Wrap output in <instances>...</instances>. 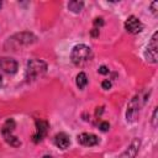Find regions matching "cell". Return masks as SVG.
Returning <instances> with one entry per match:
<instances>
[{
  "label": "cell",
  "instance_id": "cell-9",
  "mask_svg": "<svg viewBox=\"0 0 158 158\" xmlns=\"http://www.w3.org/2000/svg\"><path fill=\"white\" fill-rule=\"evenodd\" d=\"M48 131V122L43 120H37L36 121V133L33 136V141L37 143L43 139V137L47 135Z\"/></svg>",
  "mask_w": 158,
  "mask_h": 158
},
{
  "label": "cell",
  "instance_id": "cell-17",
  "mask_svg": "<svg viewBox=\"0 0 158 158\" xmlns=\"http://www.w3.org/2000/svg\"><path fill=\"white\" fill-rule=\"evenodd\" d=\"M157 114H158V110L156 107L154 111H153V115H152V125H153V127L157 126Z\"/></svg>",
  "mask_w": 158,
  "mask_h": 158
},
{
  "label": "cell",
  "instance_id": "cell-2",
  "mask_svg": "<svg viewBox=\"0 0 158 158\" xmlns=\"http://www.w3.org/2000/svg\"><path fill=\"white\" fill-rule=\"evenodd\" d=\"M47 72V64L41 59H31L26 65V79L27 81H35L43 77Z\"/></svg>",
  "mask_w": 158,
  "mask_h": 158
},
{
  "label": "cell",
  "instance_id": "cell-8",
  "mask_svg": "<svg viewBox=\"0 0 158 158\" xmlns=\"http://www.w3.org/2000/svg\"><path fill=\"white\" fill-rule=\"evenodd\" d=\"M125 28L130 32V33H139L143 30V25L139 21L138 17L136 16H130L126 21H125Z\"/></svg>",
  "mask_w": 158,
  "mask_h": 158
},
{
  "label": "cell",
  "instance_id": "cell-19",
  "mask_svg": "<svg viewBox=\"0 0 158 158\" xmlns=\"http://www.w3.org/2000/svg\"><path fill=\"white\" fill-rule=\"evenodd\" d=\"M94 25H95V26H102V25H104V20H102L101 17H96V19L94 20Z\"/></svg>",
  "mask_w": 158,
  "mask_h": 158
},
{
  "label": "cell",
  "instance_id": "cell-20",
  "mask_svg": "<svg viewBox=\"0 0 158 158\" xmlns=\"http://www.w3.org/2000/svg\"><path fill=\"white\" fill-rule=\"evenodd\" d=\"M157 6H158V1H153V2L151 4V9H152L151 11H152L153 14H156V12H157V10H156V7H157Z\"/></svg>",
  "mask_w": 158,
  "mask_h": 158
},
{
  "label": "cell",
  "instance_id": "cell-23",
  "mask_svg": "<svg viewBox=\"0 0 158 158\" xmlns=\"http://www.w3.org/2000/svg\"><path fill=\"white\" fill-rule=\"evenodd\" d=\"M0 85H1V75H0Z\"/></svg>",
  "mask_w": 158,
  "mask_h": 158
},
{
  "label": "cell",
  "instance_id": "cell-14",
  "mask_svg": "<svg viewBox=\"0 0 158 158\" xmlns=\"http://www.w3.org/2000/svg\"><path fill=\"white\" fill-rule=\"evenodd\" d=\"M86 84H88V77H86L85 73L80 72V73L77 75V86H78L79 89H84V88L86 86Z\"/></svg>",
  "mask_w": 158,
  "mask_h": 158
},
{
  "label": "cell",
  "instance_id": "cell-10",
  "mask_svg": "<svg viewBox=\"0 0 158 158\" xmlns=\"http://www.w3.org/2000/svg\"><path fill=\"white\" fill-rule=\"evenodd\" d=\"M78 142L83 146L91 147L99 143V138L96 135H93V133H81L78 136Z\"/></svg>",
  "mask_w": 158,
  "mask_h": 158
},
{
  "label": "cell",
  "instance_id": "cell-24",
  "mask_svg": "<svg viewBox=\"0 0 158 158\" xmlns=\"http://www.w3.org/2000/svg\"><path fill=\"white\" fill-rule=\"evenodd\" d=\"M0 7H1V1H0Z\"/></svg>",
  "mask_w": 158,
  "mask_h": 158
},
{
  "label": "cell",
  "instance_id": "cell-18",
  "mask_svg": "<svg viewBox=\"0 0 158 158\" xmlns=\"http://www.w3.org/2000/svg\"><path fill=\"white\" fill-rule=\"evenodd\" d=\"M98 72L100 73V74H109V68L107 67H105V65H102V67H100L99 69H98Z\"/></svg>",
  "mask_w": 158,
  "mask_h": 158
},
{
  "label": "cell",
  "instance_id": "cell-22",
  "mask_svg": "<svg viewBox=\"0 0 158 158\" xmlns=\"http://www.w3.org/2000/svg\"><path fill=\"white\" fill-rule=\"evenodd\" d=\"M102 109H104L102 106H101V107H98V110H96V115H100V114L102 112Z\"/></svg>",
  "mask_w": 158,
  "mask_h": 158
},
{
  "label": "cell",
  "instance_id": "cell-3",
  "mask_svg": "<svg viewBox=\"0 0 158 158\" xmlns=\"http://www.w3.org/2000/svg\"><path fill=\"white\" fill-rule=\"evenodd\" d=\"M36 36L31 32H20V33H16L12 37H10L5 44L6 48H10L12 51L17 49L19 47H22V46H28L33 42H36Z\"/></svg>",
  "mask_w": 158,
  "mask_h": 158
},
{
  "label": "cell",
  "instance_id": "cell-1",
  "mask_svg": "<svg viewBox=\"0 0 158 158\" xmlns=\"http://www.w3.org/2000/svg\"><path fill=\"white\" fill-rule=\"evenodd\" d=\"M148 96H149V90L148 91H141L139 94L135 95L131 99V101L127 105V111H126V118H127V121L133 122L137 118L141 109L147 102Z\"/></svg>",
  "mask_w": 158,
  "mask_h": 158
},
{
  "label": "cell",
  "instance_id": "cell-4",
  "mask_svg": "<svg viewBox=\"0 0 158 158\" xmlns=\"http://www.w3.org/2000/svg\"><path fill=\"white\" fill-rule=\"evenodd\" d=\"M91 58V49L86 44H77L70 52V59L75 65H83Z\"/></svg>",
  "mask_w": 158,
  "mask_h": 158
},
{
  "label": "cell",
  "instance_id": "cell-11",
  "mask_svg": "<svg viewBox=\"0 0 158 158\" xmlns=\"http://www.w3.org/2000/svg\"><path fill=\"white\" fill-rule=\"evenodd\" d=\"M139 144H141V141L138 138L133 139L131 142V144L127 147V149L121 154L120 158H135L137 152H138V149H139Z\"/></svg>",
  "mask_w": 158,
  "mask_h": 158
},
{
  "label": "cell",
  "instance_id": "cell-5",
  "mask_svg": "<svg viewBox=\"0 0 158 158\" xmlns=\"http://www.w3.org/2000/svg\"><path fill=\"white\" fill-rule=\"evenodd\" d=\"M14 130H15V121L12 120V118H9V120H6V122L2 125V127H1V135H2V137H4V139L10 144V146H14V147H17V146H20L21 144V142H20V139L16 137V136H14Z\"/></svg>",
  "mask_w": 158,
  "mask_h": 158
},
{
  "label": "cell",
  "instance_id": "cell-16",
  "mask_svg": "<svg viewBox=\"0 0 158 158\" xmlns=\"http://www.w3.org/2000/svg\"><path fill=\"white\" fill-rule=\"evenodd\" d=\"M101 88H102L104 90H109V89L111 88V81H110V80H107V79H106V80H104V81L101 83Z\"/></svg>",
  "mask_w": 158,
  "mask_h": 158
},
{
  "label": "cell",
  "instance_id": "cell-15",
  "mask_svg": "<svg viewBox=\"0 0 158 158\" xmlns=\"http://www.w3.org/2000/svg\"><path fill=\"white\" fill-rule=\"evenodd\" d=\"M99 128H100L102 132H106V131H109V128H110V125H109V122H106V121H102V122H100V125H99Z\"/></svg>",
  "mask_w": 158,
  "mask_h": 158
},
{
  "label": "cell",
  "instance_id": "cell-21",
  "mask_svg": "<svg viewBox=\"0 0 158 158\" xmlns=\"http://www.w3.org/2000/svg\"><path fill=\"white\" fill-rule=\"evenodd\" d=\"M91 36H93V37L99 36V28H93V30H91Z\"/></svg>",
  "mask_w": 158,
  "mask_h": 158
},
{
  "label": "cell",
  "instance_id": "cell-6",
  "mask_svg": "<svg viewBox=\"0 0 158 158\" xmlns=\"http://www.w3.org/2000/svg\"><path fill=\"white\" fill-rule=\"evenodd\" d=\"M157 36L158 33L154 32L148 46H147V51H146V58L148 62L151 63H157V58H158V44H157Z\"/></svg>",
  "mask_w": 158,
  "mask_h": 158
},
{
  "label": "cell",
  "instance_id": "cell-12",
  "mask_svg": "<svg viewBox=\"0 0 158 158\" xmlns=\"http://www.w3.org/2000/svg\"><path fill=\"white\" fill-rule=\"evenodd\" d=\"M53 141H54V144H56L58 148H60V149H65V148H68L69 144H70V139H69L68 135L64 133V132L57 133V135L54 136V139H53Z\"/></svg>",
  "mask_w": 158,
  "mask_h": 158
},
{
  "label": "cell",
  "instance_id": "cell-13",
  "mask_svg": "<svg viewBox=\"0 0 158 158\" xmlns=\"http://www.w3.org/2000/svg\"><path fill=\"white\" fill-rule=\"evenodd\" d=\"M83 6H84V2L83 1H69V4H68V9L72 11V12H74V14H78V12H80L81 11V9H83Z\"/></svg>",
  "mask_w": 158,
  "mask_h": 158
},
{
  "label": "cell",
  "instance_id": "cell-7",
  "mask_svg": "<svg viewBox=\"0 0 158 158\" xmlns=\"http://www.w3.org/2000/svg\"><path fill=\"white\" fill-rule=\"evenodd\" d=\"M19 64L15 59L10 57H1L0 58V69L7 74H15L17 72Z\"/></svg>",
  "mask_w": 158,
  "mask_h": 158
}]
</instances>
